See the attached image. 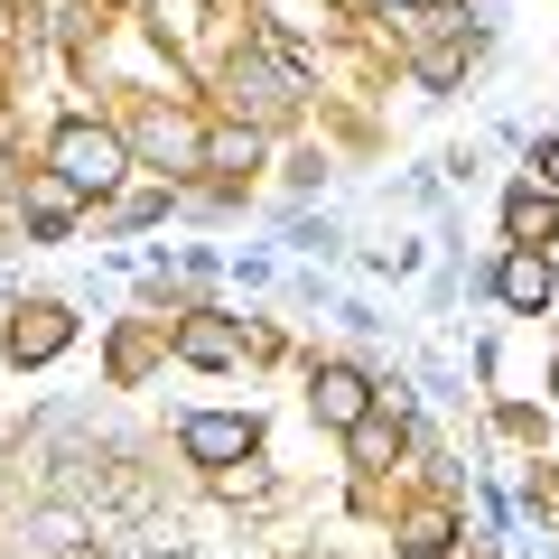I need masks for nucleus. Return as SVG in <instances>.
Returning <instances> with one entry per match:
<instances>
[{
    "instance_id": "f257e3e1",
    "label": "nucleus",
    "mask_w": 559,
    "mask_h": 559,
    "mask_svg": "<svg viewBox=\"0 0 559 559\" xmlns=\"http://www.w3.org/2000/svg\"><path fill=\"white\" fill-rule=\"evenodd\" d=\"M121 168H131L121 131H103V121H66V131H57V178L75 187V197H103V187H121Z\"/></svg>"
},
{
    "instance_id": "f03ea898",
    "label": "nucleus",
    "mask_w": 559,
    "mask_h": 559,
    "mask_svg": "<svg viewBox=\"0 0 559 559\" xmlns=\"http://www.w3.org/2000/svg\"><path fill=\"white\" fill-rule=\"evenodd\" d=\"M178 439H187V457H197V466H234V457H252V439H261V429H252L242 411H197V419L178 429Z\"/></svg>"
},
{
    "instance_id": "7ed1b4c3",
    "label": "nucleus",
    "mask_w": 559,
    "mask_h": 559,
    "mask_svg": "<svg viewBox=\"0 0 559 559\" xmlns=\"http://www.w3.org/2000/svg\"><path fill=\"white\" fill-rule=\"evenodd\" d=\"M308 401H318V419H326V429H364V411H373V382H364L355 364H318Z\"/></svg>"
},
{
    "instance_id": "20e7f679",
    "label": "nucleus",
    "mask_w": 559,
    "mask_h": 559,
    "mask_svg": "<svg viewBox=\"0 0 559 559\" xmlns=\"http://www.w3.org/2000/svg\"><path fill=\"white\" fill-rule=\"evenodd\" d=\"M495 299H503V308H522V318H532V308H550V261H540L532 242H522V252H503Z\"/></svg>"
},
{
    "instance_id": "39448f33",
    "label": "nucleus",
    "mask_w": 559,
    "mask_h": 559,
    "mask_svg": "<svg viewBox=\"0 0 559 559\" xmlns=\"http://www.w3.org/2000/svg\"><path fill=\"white\" fill-rule=\"evenodd\" d=\"M178 355H187V364H234L242 336H234V326H215V318H197V326L178 336Z\"/></svg>"
},
{
    "instance_id": "423d86ee",
    "label": "nucleus",
    "mask_w": 559,
    "mask_h": 559,
    "mask_svg": "<svg viewBox=\"0 0 559 559\" xmlns=\"http://www.w3.org/2000/svg\"><path fill=\"white\" fill-rule=\"evenodd\" d=\"M28 215H38V234H66V215H75V187H38V197H28Z\"/></svg>"
},
{
    "instance_id": "0eeeda50",
    "label": "nucleus",
    "mask_w": 559,
    "mask_h": 559,
    "mask_svg": "<svg viewBox=\"0 0 559 559\" xmlns=\"http://www.w3.org/2000/svg\"><path fill=\"white\" fill-rule=\"evenodd\" d=\"M28 318H38V326L20 336V355H57V345H66V318H57V308H28Z\"/></svg>"
},
{
    "instance_id": "6e6552de",
    "label": "nucleus",
    "mask_w": 559,
    "mask_h": 559,
    "mask_svg": "<svg viewBox=\"0 0 559 559\" xmlns=\"http://www.w3.org/2000/svg\"><path fill=\"white\" fill-rule=\"evenodd\" d=\"M401 550H411V559H439V550H448V522H439V513H419V522H411V540H401Z\"/></svg>"
},
{
    "instance_id": "1a4fd4ad",
    "label": "nucleus",
    "mask_w": 559,
    "mask_h": 559,
    "mask_svg": "<svg viewBox=\"0 0 559 559\" xmlns=\"http://www.w3.org/2000/svg\"><path fill=\"white\" fill-rule=\"evenodd\" d=\"M513 234H522V242L550 234V197H532V187H522V197H513Z\"/></svg>"
},
{
    "instance_id": "9d476101",
    "label": "nucleus",
    "mask_w": 559,
    "mask_h": 559,
    "mask_svg": "<svg viewBox=\"0 0 559 559\" xmlns=\"http://www.w3.org/2000/svg\"><path fill=\"white\" fill-rule=\"evenodd\" d=\"M540 178H550V187H559V140H550V150H540Z\"/></svg>"
},
{
    "instance_id": "9b49d317",
    "label": "nucleus",
    "mask_w": 559,
    "mask_h": 559,
    "mask_svg": "<svg viewBox=\"0 0 559 559\" xmlns=\"http://www.w3.org/2000/svg\"><path fill=\"white\" fill-rule=\"evenodd\" d=\"M401 10H411V0H401Z\"/></svg>"
}]
</instances>
